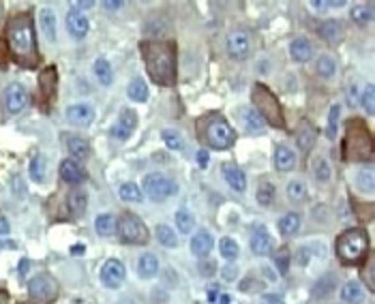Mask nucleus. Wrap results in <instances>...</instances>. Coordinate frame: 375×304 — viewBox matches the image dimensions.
Returning a JSON list of instances; mask_svg holds the SVG:
<instances>
[{"mask_svg": "<svg viewBox=\"0 0 375 304\" xmlns=\"http://www.w3.org/2000/svg\"><path fill=\"white\" fill-rule=\"evenodd\" d=\"M7 43L13 60L24 69H35L39 64L35 21L30 13H15L7 21Z\"/></svg>", "mask_w": 375, "mask_h": 304, "instance_id": "1", "label": "nucleus"}, {"mask_svg": "<svg viewBox=\"0 0 375 304\" xmlns=\"http://www.w3.org/2000/svg\"><path fill=\"white\" fill-rule=\"evenodd\" d=\"M142 56L150 79L159 86L176 84V50L167 41H146L142 43Z\"/></svg>", "mask_w": 375, "mask_h": 304, "instance_id": "2", "label": "nucleus"}, {"mask_svg": "<svg viewBox=\"0 0 375 304\" xmlns=\"http://www.w3.org/2000/svg\"><path fill=\"white\" fill-rule=\"evenodd\" d=\"M343 159L345 161H371L373 159V140L367 126L360 120H349L345 124L343 137Z\"/></svg>", "mask_w": 375, "mask_h": 304, "instance_id": "3", "label": "nucleus"}, {"mask_svg": "<svg viewBox=\"0 0 375 304\" xmlns=\"http://www.w3.org/2000/svg\"><path fill=\"white\" fill-rule=\"evenodd\" d=\"M369 255V236L363 227H351L345 229L337 238V257L345 266L360 264Z\"/></svg>", "mask_w": 375, "mask_h": 304, "instance_id": "4", "label": "nucleus"}, {"mask_svg": "<svg viewBox=\"0 0 375 304\" xmlns=\"http://www.w3.org/2000/svg\"><path fill=\"white\" fill-rule=\"evenodd\" d=\"M251 99L255 103L253 110L259 114V118L275 126V129H283L285 126V118H283V110H281V103L279 99L266 88L264 84H255L253 91H251Z\"/></svg>", "mask_w": 375, "mask_h": 304, "instance_id": "5", "label": "nucleus"}, {"mask_svg": "<svg viewBox=\"0 0 375 304\" xmlns=\"http://www.w3.org/2000/svg\"><path fill=\"white\" fill-rule=\"evenodd\" d=\"M197 126H200L202 140L214 150H228L236 142L234 129L221 116H208V118L200 120V124H197Z\"/></svg>", "mask_w": 375, "mask_h": 304, "instance_id": "6", "label": "nucleus"}, {"mask_svg": "<svg viewBox=\"0 0 375 304\" xmlns=\"http://www.w3.org/2000/svg\"><path fill=\"white\" fill-rule=\"evenodd\" d=\"M116 234L122 245H146L150 240L148 227L134 212L120 214V219L116 221Z\"/></svg>", "mask_w": 375, "mask_h": 304, "instance_id": "7", "label": "nucleus"}, {"mask_svg": "<svg viewBox=\"0 0 375 304\" xmlns=\"http://www.w3.org/2000/svg\"><path fill=\"white\" fill-rule=\"evenodd\" d=\"M60 294V287H58V281L46 272L41 274H35L30 281H28V296L39 302V304H50L58 298Z\"/></svg>", "mask_w": 375, "mask_h": 304, "instance_id": "8", "label": "nucleus"}, {"mask_svg": "<svg viewBox=\"0 0 375 304\" xmlns=\"http://www.w3.org/2000/svg\"><path fill=\"white\" fill-rule=\"evenodd\" d=\"M144 193L148 195L150 200L154 202H163L167 198H172V195L179 193V187H176L167 176H163V173L154 171V173H148V176L144 178V184H142Z\"/></svg>", "mask_w": 375, "mask_h": 304, "instance_id": "9", "label": "nucleus"}, {"mask_svg": "<svg viewBox=\"0 0 375 304\" xmlns=\"http://www.w3.org/2000/svg\"><path fill=\"white\" fill-rule=\"evenodd\" d=\"M28 93L21 84H9L3 93V107L7 116H17L28 107Z\"/></svg>", "mask_w": 375, "mask_h": 304, "instance_id": "10", "label": "nucleus"}, {"mask_svg": "<svg viewBox=\"0 0 375 304\" xmlns=\"http://www.w3.org/2000/svg\"><path fill=\"white\" fill-rule=\"evenodd\" d=\"M228 54L236 60H245L251 54V39L245 30H234L228 35Z\"/></svg>", "mask_w": 375, "mask_h": 304, "instance_id": "11", "label": "nucleus"}, {"mask_svg": "<svg viewBox=\"0 0 375 304\" xmlns=\"http://www.w3.org/2000/svg\"><path fill=\"white\" fill-rule=\"evenodd\" d=\"M101 281H103V285L109 289L120 287V283L125 281V266L118 262V259H107L101 268Z\"/></svg>", "mask_w": 375, "mask_h": 304, "instance_id": "12", "label": "nucleus"}, {"mask_svg": "<svg viewBox=\"0 0 375 304\" xmlns=\"http://www.w3.org/2000/svg\"><path fill=\"white\" fill-rule=\"evenodd\" d=\"M136 126H138V114L134 110H125L120 114V118L116 120V124L112 126V135L116 140H129L131 135H134L136 131Z\"/></svg>", "mask_w": 375, "mask_h": 304, "instance_id": "13", "label": "nucleus"}, {"mask_svg": "<svg viewBox=\"0 0 375 304\" xmlns=\"http://www.w3.org/2000/svg\"><path fill=\"white\" fill-rule=\"evenodd\" d=\"M60 178L71 187H77L86 180V171L75 159H64L60 163Z\"/></svg>", "mask_w": 375, "mask_h": 304, "instance_id": "14", "label": "nucleus"}, {"mask_svg": "<svg viewBox=\"0 0 375 304\" xmlns=\"http://www.w3.org/2000/svg\"><path fill=\"white\" fill-rule=\"evenodd\" d=\"M251 251L255 255H271L273 253V236L264 225H257L251 234Z\"/></svg>", "mask_w": 375, "mask_h": 304, "instance_id": "15", "label": "nucleus"}, {"mask_svg": "<svg viewBox=\"0 0 375 304\" xmlns=\"http://www.w3.org/2000/svg\"><path fill=\"white\" fill-rule=\"evenodd\" d=\"M67 120L75 126H88L95 120V112L91 105L86 103H75L67 107Z\"/></svg>", "mask_w": 375, "mask_h": 304, "instance_id": "16", "label": "nucleus"}, {"mask_svg": "<svg viewBox=\"0 0 375 304\" xmlns=\"http://www.w3.org/2000/svg\"><path fill=\"white\" fill-rule=\"evenodd\" d=\"M56 84H58V71L56 67H48L39 73V91L46 101H52L56 97Z\"/></svg>", "mask_w": 375, "mask_h": 304, "instance_id": "17", "label": "nucleus"}, {"mask_svg": "<svg viewBox=\"0 0 375 304\" xmlns=\"http://www.w3.org/2000/svg\"><path fill=\"white\" fill-rule=\"evenodd\" d=\"M88 28H91V24H88V17L82 11L71 9L67 13V30L73 39H84L88 35Z\"/></svg>", "mask_w": 375, "mask_h": 304, "instance_id": "18", "label": "nucleus"}, {"mask_svg": "<svg viewBox=\"0 0 375 304\" xmlns=\"http://www.w3.org/2000/svg\"><path fill=\"white\" fill-rule=\"evenodd\" d=\"M221 171H223L226 182H228L234 191L242 193V191L247 189V176H245V171H242L236 163H223V165H221Z\"/></svg>", "mask_w": 375, "mask_h": 304, "instance_id": "19", "label": "nucleus"}, {"mask_svg": "<svg viewBox=\"0 0 375 304\" xmlns=\"http://www.w3.org/2000/svg\"><path fill=\"white\" fill-rule=\"evenodd\" d=\"M240 118H242V124L249 133L257 135V133H264V129H266V122L259 118V114L253 110V107H240Z\"/></svg>", "mask_w": 375, "mask_h": 304, "instance_id": "20", "label": "nucleus"}, {"mask_svg": "<svg viewBox=\"0 0 375 304\" xmlns=\"http://www.w3.org/2000/svg\"><path fill=\"white\" fill-rule=\"evenodd\" d=\"M294 165H296V155L292 152V148L279 144L275 148V167L279 171H290V169H294Z\"/></svg>", "mask_w": 375, "mask_h": 304, "instance_id": "21", "label": "nucleus"}, {"mask_svg": "<svg viewBox=\"0 0 375 304\" xmlns=\"http://www.w3.org/2000/svg\"><path fill=\"white\" fill-rule=\"evenodd\" d=\"M191 251H193V255H197V257H206V255L212 251V236H210V231H206V229L197 231V234L191 238Z\"/></svg>", "mask_w": 375, "mask_h": 304, "instance_id": "22", "label": "nucleus"}, {"mask_svg": "<svg viewBox=\"0 0 375 304\" xmlns=\"http://www.w3.org/2000/svg\"><path fill=\"white\" fill-rule=\"evenodd\" d=\"M67 150H69L71 159L82 161V159H88V155H91V144L80 135H71V137H67Z\"/></svg>", "mask_w": 375, "mask_h": 304, "instance_id": "23", "label": "nucleus"}, {"mask_svg": "<svg viewBox=\"0 0 375 304\" xmlns=\"http://www.w3.org/2000/svg\"><path fill=\"white\" fill-rule=\"evenodd\" d=\"M315 129L309 124L307 120H302L300 124H298V129H296V140H298V146H300V150H311L313 148V144H315Z\"/></svg>", "mask_w": 375, "mask_h": 304, "instance_id": "24", "label": "nucleus"}, {"mask_svg": "<svg viewBox=\"0 0 375 304\" xmlns=\"http://www.w3.org/2000/svg\"><path fill=\"white\" fill-rule=\"evenodd\" d=\"M86 206H88V195H86V191L73 189V191L69 193V200H67L69 214H71V216H82V214L86 212Z\"/></svg>", "mask_w": 375, "mask_h": 304, "instance_id": "25", "label": "nucleus"}, {"mask_svg": "<svg viewBox=\"0 0 375 304\" xmlns=\"http://www.w3.org/2000/svg\"><path fill=\"white\" fill-rule=\"evenodd\" d=\"M138 272H140L142 278H154L159 272V259L154 257L152 253H144L138 259Z\"/></svg>", "mask_w": 375, "mask_h": 304, "instance_id": "26", "label": "nucleus"}, {"mask_svg": "<svg viewBox=\"0 0 375 304\" xmlns=\"http://www.w3.org/2000/svg\"><path fill=\"white\" fill-rule=\"evenodd\" d=\"M318 32L326 43H339L341 35H343V28H341L339 21L328 19V21H322V24L318 26Z\"/></svg>", "mask_w": 375, "mask_h": 304, "instance_id": "27", "label": "nucleus"}, {"mask_svg": "<svg viewBox=\"0 0 375 304\" xmlns=\"http://www.w3.org/2000/svg\"><path fill=\"white\" fill-rule=\"evenodd\" d=\"M290 54L296 62H307L309 58H311L313 54V48L311 43H309L307 39H294L292 46H290Z\"/></svg>", "mask_w": 375, "mask_h": 304, "instance_id": "28", "label": "nucleus"}, {"mask_svg": "<svg viewBox=\"0 0 375 304\" xmlns=\"http://www.w3.org/2000/svg\"><path fill=\"white\" fill-rule=\"evenodd\" d=\"M341 300L347 302V304H360L363 302V287L360 283H356V281H347V283L341 287Z\"/></svg>", "mask_w": 375, "mask_h": 304, "instance_id": "29", "label": "nucleus"}, {"mask_svg": "<svg viewBox=\"0 0 375 304\" xmlns=\"http://www.w3.org/2000/svg\"><path fill=\"white\" fill-rule=\"evenodd\" d=\"M95 229L99 236L103 238H109V236H114L116 234V216L114 214H99L97 216V221H95Z\"/></svg>", "mask_w": 375, "mask_h": 304, "instance_id": "30", "label": "nucleus"}, {"mask_svg": "<svg viewBox=\"0 0 375 304\" xmlns=\"http://www.w3.org/2000/svg\"><path fill=\"white\" fill-rule=\"evenodd\" d=\"M335 285H337V276L328 272L326 276H322L318 283L313 285V298L320 300V298L330 296V294H333V289H335Z\"/></svg>", "mask_w": 375, "mask_h": 304, "instance_id": "31", "label": "nucleus"}, {"mask_svg": "<svg viewBox=\"0 0 375 304\" xmlns=\"http://www.w3.org/2000/svg\"><path fill=\"white\" fill-rule=\"evenodd\" d=\"M300 229V214L298 212H288L285 216H281V221H279V231L283 236H294L296 231Z\"/></svg>", "mask_w": 375, "mask_h": 304, "instance_id": "32", "label": "nucleus"}, {"mask_svg": "<svg viewBox=\"0 0 375 304\" xmlns=\"http://www.w3.org/2000/svg\"><path fill=\"white\" fill-rule=\"evenodd\" d=\"M118 195H120V200H125V202H142V200H144V191H142V187H138L136 182H125V184H120Z\"/></svg>", "mask_w": 375, "mask_h": 304, "instance_id": "33", "label": "nucleus"}, {"mask_svg": "<svg viewBox=\"0 0 375 304\" xmlns=\"http://www.w3.org/2000/svg\"><path fill=\"white\" fill-rule=\"evenodd\" d=\"M275 195H277V191H275V184H271V182H262V184L257 187L255 200H257V204H259V206L268 208V206L275 202Z\"/></svg>", "mask_w": 375, "mask_h": 304, "instance_id": "34", "label": "nucleus"}, {"mask_svg": "<svg viewBox=\"0 0 375 304\" xmlns=\"http://www.w3.org/2000/svg\"><path fill=\"white\" fill-rule=\"evenodd\" d=\"M39 21H41V28H43V32L48 35V39H56V17H54V11H50V9H43L41 13H39Z\"/></svg>", "mask_w": 375, "mask_h": 304, "instance_id": "35", "label": "nucleus"}, {"mask_svg": "<svg viewBox=\"0 0 375 304\" xmlns=\"http://www.w3.org/2000/svg\"><path fill=\"white\" fill-rule=\"evenodd\" d=\"M127 95L131 101H138V103H144L148 99V86L144 84V79H134L129 84L127 88Z\"/></svg>", "mask_w": 375, "mask_h": 304, "instance_id": "36", "label": "nucleus"}, {"mask_svg": "<svg viewBox=\"0 0 375 304\" xmlns=\"http://www.w3.org/2000/svg\"><path fill=\"white\" fill-rule=\"evenodd\" d=\"M95 75H97L99 84H103V86H109V84H112L114 71H112V67H109V62H107L105 58H99V60L95 62Z\"/></svg>", "mask_w": 375, "mask_h": 304, "instance_id": "37", "label": "nucleus"}, {"mask_svg": "<svg viewBox=\"0 0 375 304\" xmlns=\"http://www.w3.org/2000/svg\"><path fill=\"white\" fill-rule=\"evenodd\" d=\"M46 173H48V165H46V159L41 155H37L33 161H30V178L35 182H46Z\"/></svg>", "mask_w": 375, "mask_h": 304, "instance_id": "38", "label": "nucleus"}, {"mask_svg": "<svg viewBox=\"0 0 375 304\" xmlns=\"http://www.w3.org/2000/svg\"><path fill=\"white\" fill-rule=\"evenodd\" d=\"M351 19L358 21V24H367L373 19V5L371 3H360L351 7Z\"/></svg>", "mask_w": 375, "mask_h": 304, "instance_id": "39", "label": "nucleus"}, {"mask_svg": "<svg viewBox=\"0 0 375 304\" xmlns=\"http://www.w3.org/2000/svg\"><path fill=\"white\" fill-rule=\"evenodd\" d=\"M339 118H341V105H333L330 107V112H328V129H326V135L330 140H335L337 137V131H339Z\"/></svg>", "mask_w": 375, "mask_h": 304, "instance_id": "40", "label": "nucleus"}, {"mask_svg": "<svg viewBox=\"0 0 375 304\" xmlns=\"http://www.w3.org/2000/svg\"><path fill=\"white\" fill-rule=\"evenodd\" d=\"M315 69H318V75H322V77H333L335 71H337V62H335L333 56H326V54H324V56L318 58Z\"/></svg>", "mask_w": 375, "mask_h": 304, "instance_id": "41", "label": "nucleus"}, {"mask_svg": "<svg viewBox=\"0 0 375 304\" xmlns=\"http://www.w3.org/2000/svg\"><path fill=\"white\" fill-rule=\"evenodd\" d=\"M154 238H157L163 247H179V238H176V234L167 225H159L154 229Z\"/></svg>", "mask_w": 375, "mask_h": 304, "instance_id": "42", "label": "nucleus"}, {"mask_svg": "<svg viewBox=\"0 0 375 304\" xmlns=\"http://www.w3.org/2000/svg\"><path fill=\"white\" fill-rule=\"evenodd\" d=\"M176 227H179L181 234H189L193 231L195 227V219H193V214L189 210H179L176 212Z\"/></svg>", "mask_w": 375, "mask_h": 304, "instance_id": "43", "label": "nucleus"}, {"mask_svg": "<svg viewBox=\"0 0 375 304\" xmlns=\"http://www.w3.org/2000/svg\"><path fill=\"white\" fill-rule=\"evenodd\" d=\"M219 253H221L223 259H228V262H234V259H238V255H240V249L232 238H223V240L219 243Z\"/></svg>", "mask_w": 375, "mask_h": 304, "instance_id": "44", "label": "nucleus"}, {"mask_svg": "<svg viewBox=\"0 0 375 304\" xmlns=\"http://www.w3.org/2000/svg\"><path fill=\"white\" fill-rule=\"evenodd\" d=\"M288 198L292 202H304V198H307V184L302 180H292L288 184Z\"/></svg>", "mask_w": 375, "mask_h": 304, "instance_id": "45", "label": "nucleus"}, {"mask_svg": "<svg viewBox=\"0 0 375 304\" xmlns=\"http://www.w3.org/2000/svg\"><path fill=\"white\" fill-rule=\"evenodd\" d=\"M356 184H358V189H363L365 193H373V171L371 169H360L358 173H356Z\"/></svg>", "mask_w": 375, "mask_h": 304, "instance_id": "46", "label": "nucleus"}, {"mask_svg": "<svg viewBox=\"0 0 375 304\" xmlns=\"http://www.w3.org/2000/svg\"><path fill=\"white\" fill-rule=\"evenodd\" d=\"M313 173H315V178H318L320 182L330 180V176H333V171H330V163H328L326 159H318V161L313 163Z\"/></svg>", "mask_w": 375, "mask_h": 304, "instance_id": "47", "label": "nucleus"}, {"mask_svg": "<svg viewBox=\"0 0 375 304\" xmlns=\"http://www.w3.org/2000/svg\"><path fill=\"white\" fill-rule=\"evenodd\" d=\"M375 97V88H373V84H369L367 88H365V95L360 97V103H363V107H365V112L369 114V116H373V112H375V107H373V99Z\"/></svg>", "mask_w": 375, "mask_h": 304, "instance_id": "48", "label": "nucleus"}, {"mask_svg": "<svg viewBox=\"0 0 375 304\" xmlns=\"http://www.w3.org/2000/svg\"><path fill=\"white\" fill-rule=\"evenodd\" d=\"M290 251L288 249H279L277 253H275V264H277V268H279V272L281 274H285L288 272V264H290Z\"/></svg>", "mask_w": 375, "mask_h": 304, "instance_id": "49", "label": "nucleus"}, {"mask_svg": "<svg viewBox=\"0 0 375 304\" xmlns=\"http://www.w3.org/2000/svg\"><path fill=\"white\" fill-rule=\"evenodd\" d=\"M163 142H165V146H167L170 150H181V148H183L181 135L176 133V131H170V129H165V131H163Z\"/></svg>", "mask_w": 375, "mask_h": 304, "instance_id": "50", "label": "nucleus"}, {"mask_svg": "<svg viewBox=\"0 0 375 304\" xmlns=\"http://www.w3.org/2000/svg\"><path fill=\"white\" fill-rule=\"evenodd\" d=\"M365 259H367V264H365V270H363L365 274H363V276H365L367 289H369V292H373V287H375V283H373V257H371V255H367Z\"/></svg>", "mask_w": 375, "mask_h": 304, "instance_id": "51", "label": "nucleus"}, {"mask_svg": "<svg viewBox=\"0 0 375 304\" xmlns=\"http://www.w3.org/2000/svg\"><path fill=\"white\" fill-rule=\"evenodd\" d=\"M259 287H262V285L257 283V278H255V276H249V278H245V281L240 283V289H242V292H247V294L257 292Z\"/></svg>", "mask_w": 375, "mask_h": 304, "instance_id": "52", "label": "nucleus"}, {"mask_svg": "<svg viewBox=\"0 0 375 304\" xmlns=\"http://www.w3.org/2000/svg\"><path fill=\"white\" fill-rule=\"evenodd\" d=\"M9 60V46H7V41L3 39V35H0V67H5Z\"/></svg>", "mask_w": 375, "mask_h": 304, "instance_id": "53", "label": "nucleus"}, {"mask_svg": "<svg viewBox=\"0 0 375 304\" xmlns=\"http://www.w3.org/2000/svg\"><path fill=\"white\" fill-rule=\"evenodd\" d=\"M358 101H360V93H358V88H356V86H349V93H347V105L354 107Z\"/></svg>", "mask_w": 375, "mask_h": 304, "instance_id": "54", "label": "nucleus"}, {"mask_svg": "<svg viewBox=\"0 0 375 304\" xmlns=\"http://www.w3.org/2000/svg\"><path fill=\"white\" fill-rule=\"evenodd\" d=\"M208 161H210V157H208V152H206V150H200V152H197V163H200V167H206Z\"/></svg>", "mask_w": 375, "mask_h": 304, "instance_id": "55", "label": "nucleus"}, {"mask_svg": "<svg viewBox=\"0 0 375 304\" xmlns=\"http://www.w3.org/2000/svg\"><path fill=\"white\" fill-rule=\"evenodd\" d=\"M264 304H283V302L277 296H266V298H264Z\"/></svg>", "mask_w": 375, "mask_h": 304, "instance_id": "56", "label": "nucleus"}, {"mask_svg": "<svg viewBox=\"0 0 375 304\" xmlns=\"http://www.w3.org/2000/svg\"><path fill=\"white\" fill-rule=\"evenodd\" d=\"M0 234H9V223H7V219H0Z\"/></svg>", "mask_w": 375, "mask_h": 304, "instance_id": "57", "label": "nucleus"}, {"mask_svg": "<svg viewBox=\"0 0 375 304\" xmlns=\"http://www.w3.org/2000/svg\"><path fill=\"white\" fill-rule=\"evenodd\" d=\"M0 304H9V294L0 287Z\"/></svg>", "mask_w": 375, "mask_h": 304, "instance_id": "58", "label": "nucleus"}, {"mask_svg": "<svg viewBox=\"0 0 375 304\" xmlns=\"http://www.w3.org/2000/svg\"><path fill=\"white\" fill-rule=\"evenodd\" d=\"M217 304H230V296L228 294H221L217 298Z\"/></svg>", "mask_w": 375, "mask_h": 304, "instance_id": "59", "label": "nucleus"}, {"mask_svg": "<svg viewBox=\"0 0 375 304\" xmlns=\"http://www.w3.org/2000/svg\"><path fill=\"white\" fill-rule=\"evenodd\" d=\"M217 289H219V287H210V294H208V300H210V302H214V300L219 298V292H217Z\"/></svg>", "mask_w": 375, "mask_h": 304, "instance_id": "60", "label": "nucleus"}, {"mask_svg": "<svg viewBox=\"0 0 375 304\" xmlns=\"http://www.w3.org/2000/svg\"><path fill=\"white\" fill-rule=\"evenodd\" d=\"M223 272H226V278H228V281H232V278L236 276V270H234V268H226Z\"/></svg>", "mask_w": 375, "mask_h": 304, "instance_id": "61", "label": "nucleus"}, {"mask_svg": "<svg viewBox=\"0 0 375 304\" xmlns=\"http://www.w3.org/2000/svg\"><path fill=\"white\" fill-rule=\"evenodd\" d=\"M107 9H122V3H105Z\"/></svg>", "mask_w": 375, "mask_h": 304, "instance_id": "62", "label": "nucleus"}, {"mask_svg": "<svg viewBox=\"0 0 375 304\" xmlns=\"http://www.w3.org/2000/svg\"><path fill=\"white\" fill-rule=\"evenodd\" d=\"M0 13H3V3H0Z\"/></svg>", "mask_w": 375, "mask_h": 304, "instance_id": "63", "label": "nucleus"}]
</instances>
